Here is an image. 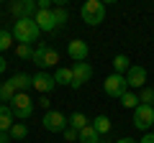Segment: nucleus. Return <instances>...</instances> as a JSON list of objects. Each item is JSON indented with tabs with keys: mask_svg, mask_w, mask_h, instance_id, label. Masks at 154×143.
<instances>
[{
	"mask_svg": "<svg viewBox=\"0 0 154 143\" xmlns=\"http://www.w3.org/2000/svg\"><path fill=\"white\" fill-rule=\"evenodd\" d=\"M90 120L82 115V112H72L69 115V128H75V130H82V128H88Z\"/></svg>",
	"mask_w": 154,
	"mask_h": 143,
	"instance_id": "6ab92c4d",
	"label": "nucleus"
},
{
	"mask_svg": "<svg viewBox=\"0 0 154 143\" xmlns=\"http://www.w3.org/2000/svg\"><path fill=\"white\" fill-rule=\"evenodd\" d=\"M152 107H154V105H152Z\"/></svg>",
	"mask_w": 154,
	"mask_h": 143,
	"instance_id": "c9c22d12",
	"label": "nucleus"
},
{
	"mask_svg": "<svg viewBox=\"0 0 154 143\" xmlns=\"http://www.w3.org/2000/svg\"><path fill=\"white\" fill-rule=\"evenodd\" d=\"M8 82L13 84V89H16V92H26V89L33 87V77H31V74H23V72H21V74H13Z\"/></svg>",
	"mask_w": 154,
	"mask_h": 143,
	"instance_id": "ddd939ff",
	"label": "nucleus"
},
{
	"mask_svg": "<svg viewBox=\"0 0 154 143\" xmlns=\"http://www.w3.org/2000/svg\"><path fill=\"white\" fill-rule=\"evenodd\" d=\"M5 66H8V61H5V56L0 54V74H3V72H5Z\"/></svg>",
	"mask_w": 154,
	"mask_h": 143,
	"instance_id": "473e14b6",
	"label": "nucleus"
},
{
	"mask_svg": "<svg viewBox=\"0 0 154 143\" xmlns=\"http://www.w3.org/2000/svg\"><path fill=\"white\" fill-rule=\"evenodd\" d=\"M8 133H11L13 141H23V138L28 136V128H26V123H13V128Z\"/></svg>",
	"mask_w": 154,
	"mask_h": 143,
	"instance_id": "aec40b11",
	"label": "nucleus"
},
{
	"mask_svg": "<svg viewBox=\"0 0 154 143\" xmlns=\"http://www.w3.org/2000/svg\"><path fill=\"white\" fill-rule=\"evenodd\" d=\"M8 10L16 16V21H18V18H26V8H23V0H16V3H11V8H8Z\"/></svg>",
	"mask_w": 154,
	"mask_h": 143,
	"instance_id": "393cba45",
	"label": "nucleus"
},
{
	"mask_svg": "<svg viewBox=\"0 0 154 143\" xmlns=\"http://www.w3.org/2000/svg\"><path fill=\"white\" fill-rule=\"evenodd\" d=\"M67 54H69V59H75V61H88V54H90L88 41H82V39H72L69 44H67Z\"/></svg>",
	"mask_w": 154,
	"mask_h": 143,
	"instance_id": "1a4fd4ad",
	"label": "nucleus"
},
{
	"mask_svg": "<svg viewBox=\"0 0 154 143\" xmlns=\"http://www.w3.org/2000/svg\"><path fill=\"white\" fill-rule=\"evenodd\" d=\"M31 61H33L41 72H46L49 66H57V61H59V51H57L54 46L41 44V46H36V49H33V59H31Z\"/></svg>",
	"mask_w": 154,
	"mask_h": 143,
	"instance_id": "f03ea898",
	"label": "nucleus"
},
{
	"mask_svg": "<svg viewBox=\"0 0 154 143\" xmlns=\"http://www.w3.org/2000/svg\"><path fill=\"white\" fill-rule=\"evenodd\" d=\"M113 69H116V74H123V77H126V72L131 69V66H128V56L126 54H118L113 59Z\"/></svg>",
	"mask_w": 154,
	"mask_h": 143,
	"instance_id": "a211bd4d",
	"label": "nucleus"
},
{
	"mask_svg": "<svg viewBox=\"0 0 154 143\" xmlns=\"http://www.w3.org/2000/svg\"><path fill=\"white\" fill-rule=\"evenodd\" d=\"M134 125L144 133H149V128H154V107L152 105H139L134 110Z\"/></svg>",
	"mask_w": 154,
	"mask_h": 143,
	"instance_id": "0eeeda50",
	"label": "nucleus"
},
{
	"mask_svg": "<svg viewBox=\"0 0 154 143\" xmlns=\"http://www.w3.org/2000/svg\"><path fill=\"white\" fill-rule=\"evenodd\" d=\"M13 120H16V115H13L11 105H0V130H11Z\"/></svg>",
	"mask_w": 154,
	"mask_h": 143,
	"instance_id": "4468645a",
	"label": "nucleus"
},
{
	"mask_svg": "<svg viewBox=\"0 0 154 143\" xmlns=\"http://www.w3.org/2000/svg\"><path fill=\"white\" fill-rule=\"evenodd\" d=\"M126 82H128V87H141L144 89V84H146V69L144 66H131L126 72Z\"/></svg>",
	"mask_w": 154,
	"mask_h": 143,
	"instance_id": "9b49d317",
	"label": "nucleus"
},
{
	"mask_svg": "<svg viewBox=\"0 0 154 143\" xmlns=\"http://www.w3.org/2000/svg\"><path fill=\"white\" fill-rule=\"evenodd\" d=\"M139 100H141V105H154V89L152 87H144L141 95H139Z\"/></svg>",
	"mask_w": 154,
	"mask_h": 143,
	"instance_id": "a878e982",
	"label": "nucleus"
},
{
	"mask_svg": "<svg viewBox=\"0 0 154 143\" xmlns=\"http://www.w3.org/2000/svg\"><path fill=\"white\" fill-rule=\"evenodd\" d=\"M116 143H139V141H134V138H121V141H116Z\"/></svg>",
	"mask_w": 154,
	"mask_h": 143,
	"instance_id": "72a5a7b5",
	"label": "nucleus"
},
{
	"mask_svg": "<svg viewBox=\"0 0 154 143\" xmlns=\"http://www.w3.org/2000/svg\"><path fill=\"white\" fill-rule=\"evenodd\" d=\"M16 95H18V92L13 89L11 82H3V84H0V102H3V105H5V102H13Z\"/></svg>",
	"mask_w": 154,
	"mask_h": 143,
	"instance_id": "f3484780",
	"label": "nucleus"
},
{
	"mask_svg": "<svg viewBox=\"0 0 154 143\" xmlns=\"http://www.w3.org/2000/svg\"><path fill=\"white\" fill-rule=\"evenodd\" d=\"M64 138H67L69 143L80 141V130H75V128H67V130H64Z\"/></svg>",
	"mask_w": 154,
	"mask_h": 143,
	"instance_id": "cd10ccee",
	"label": "nucleus"
},
{
	"mask_svg": "<svg viewBox=\"0 0 154 143\" xmlns=\"http://www.w3.org/2000/svg\"><path fill=\"white\" fill-rule=\"evenodd\" d=\"M33 107H36V102H33L26 92H18L16 97H13V102H11V110H13V115H16L18 120H28V118L33 115Z\"/></svg>",
	"mask_w": 154,
	"mask_h": 143,
	"instance_id": "20e7f679",
	"label": "nucleus"
},
{
	"mask_svg": "<svg viewBox=\"0 0 154 143\" xmlns=\"http://www.w3.org/2000/svg\"><path fill=\"white\" fill-rule=\"evenodd\" d=\"M33 21H36V26L41 28V31H46V33H51L57 28V21H54V13L51 10H38Z\"/></svg>",
	"mask_w": 154,
	"mask_h": 143,
	"instance_id": "f8f14e48",
	"label": "nucleus"
},
{
	"mask_svg": "<svg viewBox=\"0 0 154 143\" xmlns=\"http://www.w3.org/2000/svg\"><path fill=\"white\" fill-rule=\"evenodd\" d=\"M36 105H41V107H44V110L49 112V97H46V95H41V100H38Z\"/></svg>",
	"mask_w": 154,
	"mask_h": 143,
	"instance_id": "c756f323",
	"label": "nucleus"
},
{
	"mask_svg": "<svg viewBox=\"0 0 154 143\" xmlns=\"http://www.w3.org/2000/svg\"><path fill=\"white\" fill-rule=\"evenodd\" d=\"M54 87H57L54 74H46V72H38V74H33V89H38L41 95H49Z\"/></svg>",
	"mask_w": 154,
	"mask_h": 143,
	"instance_id": "9d476101",
	"label": "nucleus"
},
{
	"mask_svg": "<svg viewBox=\"0 0 154 143\" xmlns=\"http://www.w3.org/2000/svg\"><path fill=\"white\" fill-rule=\"evenodd\" d=\"M13 41H16V39H13V31H8V28H5V31H0V51H8L13 46Z\"/></svg>",
	"mask_w": 154,
	"mask_h": 143,
	"instance_id": "5701e85b",
	"label": "nucleus"
},
{
	"mask_svg": "<svg viewBox=\"0 0 154 143\" xmlns=\"http://www.w3.org/2000/svg\"><path fill=\"white\" fill-rule=\"evenodd\" d=\"M11 31H13V39H16L18 44H26V46L36 44L38 36H41V28L36 26L33 18H18V21L13 23Z\"/></svg>",
	"mask_w": 154,
	"mask_h": 143,
	"instance_id": "f257e3e1",
	"label": "nucleus"
},
{
	"mask_svg": "<svg viewBox=\"0 0 154 143\" xmlns=\"http://www.w3.org/2000/svg\"><path fill=\"white\" fill-rule=\"evenodd\" d=\"M80 16L88 26H100L105 21V5L100 0H88L82 8H80Z\"/></svg>",
	"mask_w": 154,
	"mask_h": 143,
	"instance_id": "7ed1b4c3",
	"label": "nucleus"
},
{
	"mask_svg": "<svg viewBox=\"0 0 154 143\" xmlns=\"http://www.w3.org/2000/svg\"><path fill=\"white\" fill-rule=\"evenodd\" d=\"M41 125H44L49 133H64L67 128H69V118H64L59 110H49V112H44Z\"/></svg>",
	"mask_w": 154,
	"mask_h": 143,
	"instance_id": "423d86ee",
	"label": "nucleus"
},
{
	"mask_svg": "<svg viewBox=\"0 0 154 143\" xmlns=\"http://www.w3.org/2000/svg\"><path fill=\"white\" fill-rule=\"evenodd\" d=\"M152 133H154V128H152Z\"/></svg>",
	"mask_w": 154,
	"mask_h": 143,
	"instance_id": "f704fd0d",
	"label": "nucleus"
},
{
	"mask_svg": "<svg viewBox=\"0 0 154 143\" xmlns=\"http://www.w3.org/2000/svg\"><path fill=\"white\" fill-rule=\"evenodd\" d=\"M72 89H80L85 82H90V77H93V66L88 64V61H75L72 64Z\"/></svg>",
	"mask_w": 154,
	"mask_h": 143,
	"instance_id": "6e6552de",
	"label": "nucleus"
},
{
	"mask_svg": "<svg viewBox=\"0 0 154 143\" xmlns=\"http://www.w3.org/2000/svg\"><path fill=\"white\" fill-rule=\"evenodd\" d=\"M121 105L126 107V110H128V107H131V110H136L139 105H141V100H139V95H134V92H126V95L121 97Z\"/></svg>",
	"mask_w": 154,
	"mask_h": 143,
	"instance_id": "4be33fe9",
	"label": "nucleus"
},
{
	"mask_svg": "<svg viewBox=\"0 0 154 143\" xmlns=\"http://www.w3.org/2000/svg\"><path fill=\"white\" fill-rule=\"evenodd\" d=\"M80 143H100V133L93 128V123L80 130Z\"/></svg>",
	"mask_w": 154,
	"mask_h": 143,
	"instance_id": "dca6fc26",
	"label": "nucleus"
},
{
	"mask_svg": "<svg viewBox=\"0 0 154 143\" xmlns=\"http://www.w3.org/2000/svg\"><path fill=\"white\" fill-rule=\"evenodd\" d=\"M139 143H154V133H144V138Z\"/></svg>",
	"mask_w": 154,
	"mask_h": 143,
	"instance_id": "2f4dec72",
	"label": "nucleus"
},
{
	"mask_svg": "<svg viewBox=\"0 0 154 143\" xmlns=\"http://www.w3.org/2000/svg\"><path fill=\"white\" fill-rule=\"evenodd\" d=\"M93 128L100 133V136H103V133H108V130H110V118H108V115H98V118L93 120Z\"/></svg>",
	"mask_w": 154,
	"mask_h": 143,
	"instance_id": "412c9836",
	"label": "nucleus"
},
{
	"mask_svg": "<svg viewBox=\"0 0 154 143\" xmlns=\"http://www.w3.org/2000/svg\"><path fill=\"white\" fill-rule=\"evenodd\" d=\"M103 89H105V95L108 97H118L121 100L123 95L128 92V82H126V77L123 74H110V77H105V82H103Z\"/></svg>",
	"mask_w": 154,
	"mask_h": 143,
	"instance_id": "39448f33",
	"label": "nucleus"
},
{
	"mask_svg": "<svg viewBox=\"0 0 154 143\" xmlns=\"http://www.w3.org/2000/svg\"><path fill=\"white\" fill-rule=\"evenodd\" d=\"M51 13H54V21H57V26H64V23L69 21V13H67L64 8H51Z\"/></svg>",
	"mask_w": 154,
	"mask_h": 143,
	"instance_id": "b1692460",
	"label": "nucleus"
},
{
	"mask_svg": "<svg viewBox=\"0 0 154 143\" xmlns=\"http://www.w3.org/2000/svg\"><path fill=\"white\" fill-rule=\"evenodd\" d=\"M16 54L21 56V59H33V49H31V46H26V44H18L16 46Z\"/></svg>",
	"mask_w": 154,
	"mask_h": 143,
	"instance_id": "bb28decb",
	"label": "nucleus"
},
{
	"mask_svg": "<svg viewBox=\"0 0 154 143\" xmlns=\"http://www.w3.org/2000/svg\"><path fill=\"white\" fill-rule=\"evenodd\" d=\"M72 79H75V77H72V66H59V69L54 72V82L57 84H64V87L69 84V87H72Z\"/></svg>",
	"mask_w": 154,
	"mask_h": 143,
	"instance_id": "2eb2a0df",
	"label": "nucleus"
},
{
	"mask_svg": "<svg viewBox=\"0 0 154 143\" xmlns=\"http://www.w3.org/2000/svg\"><path fill=\"white\" fill-rule=\"evenodd\" d=\"M38 10H51V0H38Z\"/></svg>",
	"mask_w": 154,
	"mask_h": 143,
	"instance_id": "c85d7f7f",
	"label": "nucleus"
},
{
	"mask_svg": "<svg viewBox=\"0 0 154 143\" xmlns=\"http://www.w3.org/2000/svg\"><path fill=\"white\" fill-rule=\"evenodd\" d=\"M13 138H11V133L8 130H0V143H11Z\"/></svg>",
	"mask_w": 154,
	"mask_h": 143,
	"instance_id": "7c9ffc66",
	"label": "nucleus"
}]
</instances>
